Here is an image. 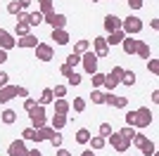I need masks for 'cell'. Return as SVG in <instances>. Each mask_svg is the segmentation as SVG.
Wrapping results in <instances>:
<instances>
[{
	"label": "cell",
	"instance_id": "cell-6",
	"mask_svg": "<svg viewBox=\"0 0 159 156\" xmlns=\"http://www.w3.org/2000/svg\"><path fill=\"white\" fill-rule=\"evenodd\" d=\"M52 47L50 45H45V43H38V45H36V59H40V62H50V59H52Z\"/></svg>",
	"mask_w": 159,
	"mask_h": 156
},
{
	"label": "cell",
	"instance_id": "cell-4",
	"mask_svg": "<svg viewBox=\"0 0 159 156\" xmlns=\"http://www.w3.org/2000/svg\"><path fill=\"white\" fill-rule=\"evenodd\" d=\"M121 28H124V33L133 36V33H138L140 28H143V21H140L138 17H128V19H124V21H121Z\"/></svg>",
	"mask_w": 159,
	"mask_h": 156
},
{
	"label": "cell",
	"instance_id": "cell-16",
	"mask_svg": "<svg viewBox=\"0 0 159 156\" xmlns=\"http://www.w3.org/2000/svg\"><path fill=\"white\" fill-rule=\"evenodd\" d=\"M38 45V40H36V36H21V40H17V47H36Z\"/></svg>",
	"mask_w": 159,
	"mask_h": 156
},
{
	"label": "cell",
	"instance_id": "cell-20",
	"mask_svg": "<svg viewBox=\"0 0 159 156\" xmlns=\"http://www.w3.org/2000/svg\"><path fill=\"white\" fill-rule=\"evenodd\" d=\"M55 111H57V114H69V102H66V99H57V102H55Z\"/></svg>",
	"mask_w": 159,
	"mask_h": 156
},
{
	"label": "cell",
	"instance_id": "cell-14",
	"mask_svg": "<svg viewBox=\"0 0 159 156\" xmlns=\"http://www.w3.org/2000/svg\"><path fill=\"white\" fill-rule=\"evenodd\" d=\"M52 40L57 45H66V43H69V33H66L64 28H52Z\"/></svg>",
	"mask_w": 159,
	"mask_h": 156
},
{
	"label": "cell",
	"instance_id": "cell-21",
	"mask_svg": "<svg viewBox=\"0 0 159 156\" xmlns=\"http://www.w3.org/2000/svg\"><path fill=\"white\" fill-rule=\"evenodd\" d=\"M140 149H143V154L154 156V144L150 142V140H143V142H140Z\"/></svg>",
	"mask_w": 159,
	"mask_h": 156
},
{
	"label": "cell",
	"instance_id": "cell-44",
	"mask_svg": "<svg viewBox=\"0 0 159 156\" xmlns=\"http://www.w3.org/2000/svg\"><path fill=\"white\" fill-rule=\"evenodd\" d=\"M7 83H10V76H7L5 71H0V88H5Z\"/></svg>",
	"mask_w": 159,
	"mask_h": 156
},
{
	"label": "cell",
	"instance_id": "cell-40",
	"mask_svg": "<svg viewBox=\"0 0 159 156\" xmlns=\"http://www.w3.org/2000/svg\"><path fill=\"white\" fill-rule=\"evenodd\" d=\"M66 83H69V85H79L81 83V76H79V73H71V76L66 78Z\"/></svg>",
	"mask_w": 159,
	"mask_h": 156
},
{
	"label": "cell",
	"instance_id": "cell-22",
	"mask_svg": "<svg viewBox=\"0 0 159 156\" xmlns=\"http://www.w3.org/2000/svg\"><path fill=\"white\" fill-rule=\"evenodd\" d=\"M135 52H138L143 59H150V45H147V43H143V40L138 43V50H135Z\"/></svg>",
	"mask_w": 159,
	"mask_h": 156
},
{
	"label": "cell",
	"instance_id": "cell-5",
	"mask_svg": "<svg viewBox=\"0 0 159 156\" xmlns=\"http://www.w3.org/2000/svg\"><path fill=\"white\" fill-rule=\"evenodd\" d=\"M81 62H83L86 73H98V57H95V52H86L81 57Z\"/></svg>",
	"mask_w": 159,
	"mask_h": 156
},
{
	"label": "cell",
	"instance_id": "cell-3",
	"mask_svg": "<svg viewBox=\"0 0 159 156\" xmlns=\"http://www.w3.org/2000/svg\"><path fill=\"white\" fill-rule=\"evenodd\" d=\"M107 140H109V144H112V147L119 151V154H124V151L131 147V140H126L121 132H112V135H107Z\"/></svg>",
	"mask_w": 159,
	"mask_h": 156
},
{
	"label": "cell",
	"instance_id": "cell-9",
	"mask_svg": "<svg viewBox=\"0 0 159 156\" xmlns=\"http://www.w3.org/2000/svg\"><path fill=\"white\" fill-rule=\"evenodd\" d=\"M14 45H17V40H14L5 28H0V50H12Z\"/></svg>",
	"mask_w": 159,
	"mask_h": 156
},
{
	"label": "cell",
	"instance_id": "cell-8",
	"mask_svg": "<svg viewBox=\"0 0 159 156\" xmlns=\"http://www.w3.org/2000/svg\"><path fill=\"white\" fill-rule=\"evenodd\" d=\"M45 21L52 26V28H64L66 17H64V14H55V12H50V14H45Z\"/></svg>",
	"mask_w": 159,
	"mask_h": 156
},
{
	"label": "cell",
	"instance_id": "cell-12",
	"mask_svg": "<svg viewBox=\"0 0 159 156\" xmlns=\"http://www.w3.org/2000/svg\"><path fill=\"white\" fill-rule=\"evenodd\" d=\"M105 104H109V106H116V109H124L128 104L126 97H116V95H105Z\"/></svg>",
	"mask_w": 159,
	"mask_h": 156
},
{
	"label": "cell",
	"instance_id": "cell-1",
	"mask_svg": "<svg viewBox=\"0 0 159 156\" xmlns=\"http://www.w3.org/2000/svg\"><path fill=\"white\" fill-rule=\"evenodd\" d=\"M152 123V111L143 106L138 111H128L126 114V125H135V128H147V125Z\"/></svg>",
	"mask_w": 159,
	"mask_h": 156
},
{
	"label": "cell",
	"instance_id": "cell-10",
	"mask_svg": "<svg viewBox=\"0 0 159 156\" xmlns=\"http://www.w3.org/2000/svg\"><path fill=\"white\" fill-rule=\"evenodd\" d=\"M12 97H17V85H5V88H0V104L10 102Z\"/></svg>",
	"mask_w": 159,
	"mask_h": 156
},
{
	"label": "cell",
	"instance_id": "cell-23",
	"mask_svg": "<svg viewBox=\"0 0 159 156\" xmlns=\"http://www.w3.org/2000/svg\"><path fill=\"white\" fill-rule=\"evenodd\" d=\"M119 83H121V80H119V78H114L112 73H109V76H105V80H102V85H107L109 90H114V88H116Z\"/></svg>",
	"mask_w": 159,
	"mask_h": 156
},
{
	"label": "cell",
	"instance_id": "cell-39",
	"mask_svg": "<svg viewBox=\"0 0 159 156\" xmlns=\"http://www.w3.org/2000/svg\"><path fill=\"white\" fill-rule=\"evenodd\" d=\"M83 109H86V102H83L81 97H76L74 99V111H83Z\"/></svg>",
	"mask_w": 159,
	"mask_h": 156
},
{
	"label": "cell",
	"instance_id": "cell-15",
	"mask_svg": "<svg viewBox=\"0 0 159 156\" xmlns=\"http://www.w3.org/2000/svg\"><path fill=\"white\" fill-rule=\"evenodd\" d=\"M138 43H140V40H133L131 36H128V38H124V40H121V45H124V52H126V54H133V52L138 50Z\"/></svg>",
	"mask_w": 159,
	"mask_h": 156
},
{
	"label": "cell",
	"instance_id": "cell-19",
	"mask_svg": "<svg viewBox=\"0 0 159 156\" xmlns=\"http://www.w3.org/2000/svg\"><path fill=\"white\" fill-rule=\"evenodd\" d=\"M55 99V95H52V90H50V88H45V90H43V95H40V106H45V104H50Z\"/></svg>",
	"mask_w": 159,
	"mask_h": 156
},
{
	"label": "cell",
	"instance_id": "cell-35",
	"mask_svg": "<svg viewBox=\"0 0 159 156\" xmlns=\"http://www.w3.org/2000/svg\"><path fill=\"white\" fill-rule=\"evenodd\" d=\"M21 135H24V140H31V142H36V128H26Z\"/></svg>",
	"mask_w": 159,
	"mask_h": 156
},
{
	"label": "cell",
	"instance_id": "cell-18",
	"mask_svg": "<svg viewBox=\"0 0 159 156\" xmlns=\"http://www.w3.org/2000/svg\"><path fill=\"white\" fill-rule=\"evenodd\" d=\"M124 38H126V33L121 31V28H119V31H112V36H109V40H107V45H119V43H121V40H124Z\"/></svg>",
	"mask_w": 159,
	"mask_h": 156
},
{
	"label": "cell",
	"instance_id": "cell-7",
	"mask_svg": "<svg viewBox=\"0 0 159 156\" xmlns=\"http://www.w3.org/2000/svg\"><path fill=\"white\" fill-rule=\"evenodd\" d=\"M7 154L10 156H29V149H26V144H24V140H14V142L10 144Z\"/></svg>",
	"mask_w": 159,
	"mask_h": 156
},
{
	"label": "cell",
	"instance_id": "cell-52",
	"mask_svg": "<svg viewBox=\"0 0 159 156\" xmlns=\"http://www.w3.org/2000/svg\"><path fill=\"white\" fill-rule=\"evenodd\" d=\"M29 156H43V154H40L38 149H31V151H29Z\"/></svg>",
	"mask_w": 159,
	"mask_h": 156
},
{
	"label": "cell",
	"instance_id": "cell-46",
	"mask_svg": "<svg viewBox=\"0 0 159 156\" xmlns=\"http://www.w3.org/2000/svg\"><path fill=\"white\" fill-rule=\"evenodd\" d=\"M71 73H74V69H71L69 64H64V66H62V76H66V78H69Z\"/></svg>",
	"mask_w": 159,
	"mask_h": 156
},
{
	"label": "cell",
	"instance_id": "cell-24",
	"mask_svg": "<svg viewBox=\"0 0 159 156\" xmlns=\"http://www.w3.org/2000/svg\"><path fill=\"white\" fill-rule=\"evenodd\" d=\"M88 140H90V132H88L86 128H81L79 132H76V142H79V144H86Z\"/></svg>",
	"mask_w": 159,
	"mask_h": 156
},
{
	"label": "cell",
	"instance_id": "cell-33",
	"mask_svg": "<svg viewBox=\"0 0 159 156\" xmlns=\"http://www.w3.org/2000/svg\"><path fill=\"white\" fill-rule=\"evenodd\" d=\"M88 47H90V43H88V40H79L74 52H79V54H81V52H88Z\"/></svg>",
	"mask_w": 159,
	"mask_h": 156
},
{
	"label": "cell",
	"instance_id": "cell-27",
	"mask_svg": "<svg viewBox=\"0 0 159 156\" xmlns=\"http://www.w3.org/2000/svg\"><path fill=\"white\" fill-rule=\"evenodd\" d=\"M40 2V14H50L52 12V0H38Z\"/></svg>",
	"mask_w": 159,
	"mask_h": 156
},
{
	"label": "cell",
	"instance_id": "cell-25",
	"mask_svg": "<svg viewBox=\"0 0 159 156\" xmlns=\"http://www.w3.org/2000/svg\"><path fill=\"white\" fill-rule=\"evenodd\" d=\"M88 142L93 144V149H102V147H105V142H107V137H90V140H88Z\"/></svg>",
	"mask_w": 159,
	"mask_h": 156
},
{
	"label": "cell",
	"instance_id": "cell-28",
	"mask_svg": "<svg viewBox=\"0 0 159 156\" xmlns=\"http://www.w3.org/2000/svg\"><path fill=\"white\" fill-rule=\"evenodd\" d=\"M14 121H17V114H14L12 109H7L5 114H2V123H7V125H10V123H14Z\"/></svg>",
	"mask_w": 159,
	"mask_h": 156
},
{
	"label": "cell",
	"instance_id": "cell-41",
	"mask_svg": "<svg viewBox=\"0 0 159 156\" xmlns=\"http://www.w3.org/2000/svg\"><path fill=\"white\" fill-rule=\"evenodd\" d=\"M147 69H150L152 73H159V62H157V59H150V64H147Z\"/></svg>",
	"mask_w": 159,
	"mask_h": 156
},
{
	"label": "cell",
	"instance_id": "cell-26",
	"mask_svg": "<svg viewBox=\"0 0 159 156\" xmlns=\"http://www.w3.org/2000/svg\"><path fill=\"white\" fill-rule=\"evenodd\" d=\"M38 24H43V14H40V12L29 14V26H38Z\"/></svg>",
	"mask_w": 159,
	"mask_h": 156
},
{
	"label": "cell",
	"instance_id": "cell-53",
	"mask_svg": "<svg viewBox=\"0 0 159 156\" xmlns=\"http://www.w3.org/2000/svg\"><path fill=\"white\" fill-rule=\"evenodd\" d=\"M81 156H95V154H93V151H83Z\"/></svg>",
	"mask_w": 159,
	"mask_h": 156
},
{
	"label": "cell",
	"instance_id": "cell-32",
	"mask_svg": "<svg viewBox=\"0 0 159 156\" xmlns=\"http://www.w3.org/2000/svg\"><path fill=\"white\" fill-rule=\"evenodd\" d=\"M90 97H93V102H95V104H105V92L93 90V95H90Z\"/></svg>",
	"mask_w": 159,
	"mask_h": 156
},
{
	"label": "cell",
	"instance_id": "cell-30",
	"mask_svg": "<svg viewBox=\"0 0 159 156\" xmlns=\"http://www.w3.org/2000/svg\"><path fill=\"white\" fill-rule=\"evenodd\" d=\"M121 83L133 85V83H135V73H133V71H124V78H121Z\"/></svg>",
	"mask_w": 159,
	"mask_h": 156
},
{
	"label": "cell",
	"instance_id": "cell-34",
	"mask_svg": "<svg viewBox=\"0 0 159 156\" xmlns=\"http://www.w3.org/2000/svg\"><path fill=\"white\" fill-rule=\"evenodd\" d=\"M7 12H10V14H19V12H21V7H19V2H17V0H12V2H10V5H7Z\"/></svg>",
	"mask_w": 159,
	"mask_h": 156
},
{
	"label": "cell",
	"instance_id": "cell-36",
	"mask_svg": "<svg viewBox=\"0 0 159 156\" xmlns=\"http://www.w3.org/2000/svg\"><path fill=\"white\" fill-rule=\"evenodd\" d=\"M50 144H52V147H62V135L57 132V130H55V135L50 137Z\"/></svg>",
	"mask_w": 159,
	"mask_h": 156
},
{
	"label": "cell",
	"instance_id": "cell-51",
	"mask_svg": "<svg viewBox=\"0 0 159 156\" xmlns=\"http://www.w3.org/2000/svg\"><path fill=\"white\" fill-rule=\"evenodd\" d=\"M2 62H7V50H0V64Z\"/></svg>",
	"mask_w": 159,
	"mask_h": 156
},
{
	"label": "cell",
	"instance_id": "cell-42",
	"mask_svg": "<svg viewBox=\"0 0 159 156\" xmlns=\"http://www.w3.org/2000/svg\"><path fill=\"white\" fill-rule=\"evenodd\" d=\"M64 92H66V88H64V85H57V88L52 90V95H55V97H64Z\"/></svg>",
	"mask_w": 159,
	"mask_h": 156
},
{
	"label": "cell",
	"instance_id": "cell-29",
	"mask_svg": "<svg viewBox=\"0 0 159 156\" xmlns=\"http://www.w3.org/2000/svg\"><path fill=\"white\" fill-rule=\"evenodd\" d=\"M79 62H81V54H79V52H71V54L66 57V64L71 66V69H74V66H76V64H79Z\"/></svg>",
	"mask_w": 159,
	"mask_h": 156
},
{
	"label": "cell",
	"instance_id": "cell-11",
	"mask_svg": "<svg viewBox=\"0 0 159 156\" xmlns=\"http://www.w3.org/2000/svg\"><path fill=\"white\" fill-rule=\"evenodd\" d=\"M93 47H95V57H107V52H109V45H107L105 38H95Z\"/></svg>",
	"mask_w": 159,
	"mask_h": 156
},
{
	"label": "cell",
	"instance_id": "cell-45",
	"mask_svg": "<svg viewBox=\"0 0 159 156\" xmlns=\"http://www.w3.org/2000/svg\"><path fill=\"white\" fill-rule=\"evenodd\" d=\"M143 2H145V0H128V5H131L133 10H140V7H143Z\"/></svg>",
	"mask_w": 159,
	"mask_h": 156
},
{
	"label": "cell",
	"instance_id": "cell-17",
	"mask_svg": "<svg viewBox=\"0 0 159 156\" xmlns=\"http://www.w3.org/2000/svg\"><path fill=\"white\" fill-rule=\"evenodd\" d=\"M64 125H66V116H64V114H55V116H52V125H50V128H52V130H62Z\"/></svg>",
	"mask_w": 159,
	"mask_h": 156
},
{
	"label": "cell",
	"instance_id": "cell-31",
	"mask_svg": "<svg viewBox=\"0 0 159 156\" xmlns=\"http://www.w3.org/2000/svg\"><path fill=\"white\" fill-rule=\"evenodd\" d=\"M17 36H29V24L26 21H19V24H17Z\"/></svg>",
	"mask_w": 159,
	"mask_h": 156
},
{
	"label": "cell",
	"instance_id": "cell-38",
	"mask_svg": "<svg viewBox=\"0 0 159 156\" xmlns=\"http://www.w3.org/2000/svg\"><path fill=\"white\" fill-rule=\"evenodd\" d=\"M100 135H102V137L112 135V125H109V123H102V125H100Z\"/></svg>",
	"mask_w": 159,
	"mask_h": 156
},
{
	"label": "cell",
	"instance_id": "cell-48",
	"mask_svg": "<svg viewBox=\"0 0 159 156\" xmlns=\"http://www.w3.org/2000/svg\"><path fill=\"white\" fill-rule=\"evenodd\" d=\"M17 2H19V7H21V10H26V7L31 5V0H17Z\"/></svg>",
	"mask_w": 159,
	"mask_h": 156
},
{
	"label": "cell",
	"instance_id": "cell-2",
	"mask_svg": "<svg viewBox=\"0 0 159 156\" xmlns=\"http://www.w3.org/2000/svg\"><path fill=\"white\" fill-rule=\"evenodd\" d=\"M29 118H31V123H33V128H36V130L43 128V125L48 123V118H45V109H43L40 104H36V106L29 111Z\"/></svg>",
	"mask_w": 159,
	"mask_h": 156
},
{
	"label": "cell",
	"instance_id": "cell-49",
	"mask_svg": "<svg viewBox=\"0 0 159 156\" xmlns=\"http://www.w3.org/2000/svg\"><path fill=\"white\" fill-rule=\"evenodd\" d=\"M17 95H19V97H26L29 90H26V88H17Z\"/></svg>",
	"mask_w": 159,
	"mask_h": 156
},
{
	"label": "cell",
	"instance_id": "cell-43",
	"mask_svg": "<svg viewBox=\"0 0 159 156\" xmlns=\"http://www.w3.org/2000/svg\"><path fill=\"white\" fill-rule=\"evenodd\" d=\"M105 80V73H93V85H102Z\"/></svg>",
	"mask_w": 159,
	"mask_h": 156
},
{
	"label": "cell",
	"instance_id": "cell-47",
	"mask_svg": "<svg viewBox=\"0 0 159 156\" xmlns=\"http://www.w3.org/2000/svg\"><path fill=\"white\" fill-rule=\"evenodd\" d=\"M33 106H36V99H26V102H24V109L26 111H31Z\"/></svg>",
	"mask_w": 159,
	"mask_h": 156
},
{
	"label": "cell",
	"instance_id": "cell-13",
	"mask_svg": "<svg viewBox=\"0 0 159 156\" xmlns=\"http://www.w3.org/2000/svg\"><path fill=\"white\" fill-rule=\"evenodd\" d=\"M105 28L109 33L119 31V28H121V19H119V17H114V14H107V17H105Z\"/></svg>",
	"mask_w": 159,
	"mask_h": 156
},
{
	"label": "cell",
	"instance_id": "cell-37",
	"mask_svg": "<svg viewBox=\"0 0 159 156\" xmlns=\"http://www.w3.org/2000/svg\"><path fill=\"white\" fill-rule=\"evenodd\" d=\"M121 135L126 137V140H133V135H135V130H133V125H126V128L121 130Z\"/></svg>",
	"mask_w": 159,
	"mask_h": 156
},
{
	"label": "cell",
	"instance_id": "cell-54",
	"mask_svg": "<svg viewBox=\"0 0 159 156\" xmlns=\"http://www.w3.org/2000/svg\"><path fill=\"white\" fill-rule=\"evenodd\" d=\"M93 2H100V0H93Z\"/></svg>",
	"mask_w": 159,
	"mask_h": 156
},
{
	"label": "cell",
	"instance_id": "cell-50",
	"mask_svg": "<svg viewBox=\"0 0 159 156\" xmlns=\"http://www.w3.org/2000/svg\"><path fill=\"white\" fill-rule=\"evenodd\" d=\"M57 156H71L66 149H62V147H57Z\"/></svg>",
	"mask_w": 159,
	"mask_h": 156
}]
</instances>
